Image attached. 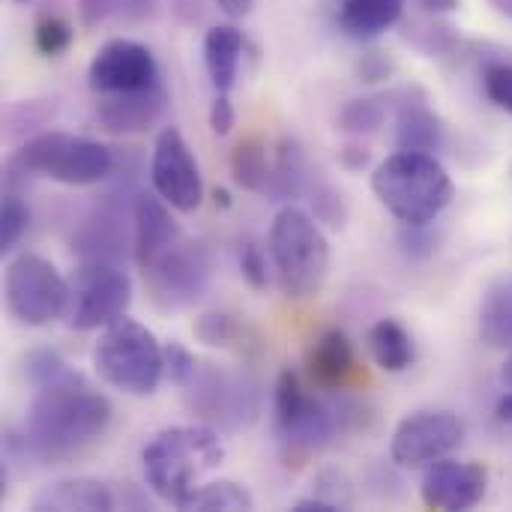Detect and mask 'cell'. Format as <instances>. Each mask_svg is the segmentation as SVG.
<instances>
[{"label":"cell","mask_w":512,"mask_h":512,"mask_svg":"<svg viewBox=\"0 0 512 512\" xmlns=\"http://www.w3.org/2000/svg\"><path fill=\"white\" fill-rule=\"evenodd\" d=\"M231 174L240 189L267 195L273 189V162L267 159V147L258 138H243L231 153Z\"/></svg>","instance_id":"cb8c5ba5"},{"label":"cell","mask_w":512,"mask_h":512,"mask_svg":"<svg viewBox=\"0 0 512 512\" xmlns=\"http://www.w3.org/2000/svg\"><path fill=\"white\" fill-rule=\"evenodd\" d=\"M3 300L9 315L27 327H45L66 315L69 306V279L60 270L33 252H24L9 261L3 276Z\"/></svg>","instance_id":"52a82bcc"},{"label":"cell","mask_w":512,"mask_h":512,"mask_svg":"<svg viewBox=\"0 0 512 512\" xmlns=\"http://www.w3.org/2000/svg\"><path fill=\"white\" fill-rule=\"evenodd\" d=\"M24 375L27 381L39 390V387H51V384H63V381H72L78 378V372L51 348H33L27 357H24Z\"/></svg>","instance_id":"83f0119b"},{"label":"cell","mask_w":512,"mask_h":512,"mask_svg":"<svg viewBox=\"0 0 512 512\" xmlns=\"http://www.w3.org/2000/svg\"><path fill=\"white\" fill-rule=\"evenodd\" d=\"M429 225H402L399 243L411 258H429L435 252V237L429 234Z\"/></svg>","instance_id":"8d00e7d4"},{"label":"cell","mask_w":512,"mask_h":512,"mask_svg":"<svg viewBox=\"0 0 512 512\" xmlns=\"http://www.w3.org/2000/svg\"><path fill=\"white\" fill-rule=\"evenodd\" d=\"M405 0H345L339 6V27L351 39H375L399 24Z\"/></svg>","instance_id":"ffe728a7"},{"label":"cell","mask_w":512,"mask_h":512,"mask_svg":"<svg viewBox=\"0 0 512 512\" xmlns=\"http://www.w3.org/2000/svg\"><path fill=\"white\" fill-rule=\"evenodd\" d=\"M12 3H21V6H27V3H33V0H12Z\"/></svg>","instance_id":"bcb514c9"},{"label":"cell","mask_w":512,"mask_h":512,"mask_svg":"<svg viewBox=\"0 0 512 512\" xmlns=\"http://www.w3.org/2000/svg\"><path fill=\"white\" fill-rule=\"evenodd\" d=\"M480 336L489 348H512V276L498 279L480 306Z\"/></svg>","instance_id":"7402d4cb"},{"label":"cell","mask_w":512,"mask_h":512,"mask_svg":"<svg viewBox=\"0 0 512 512\" xmlns=\"http://www.w3.org/2000/svg\"><path fill=\"white\" fill-rule=\"evenodd\" d=\"M33 510L39 512H111L114 510V495L105 483L90 480V477H75V480H60L45 486L33 498Z\"/></svg>","instance_id":"ac0fdd59"},{"label":"cell","mask_w":512,"mask_h":512,"mask_svg":"<svg viewBox=\"0 0 512 512\" xmlns=\"http://www.w3.org/2000/svg\"><path fill=\"white\" fill-rule=\"evenodd\" d=\"M306 372L312 384L321 390H330V393L348 390L357 378V354H354L351 339L342 330L321 333L306 351Z\"/></svg>","instance_id":"9a60e30c"},{"label":"cell","mask_w":512,"mask_h":512,"mask_svg":"<svg viewBox=\"0 0 512 512\" xmlns=\"http://www.w3.org/2000/svg\"><path fill=\"white\" fill-rule=\"evenodd\" d=\"M189 387H198V408L228 426H240L255 417V393L246 387V378L240 375H225V372H210V375H195Z\"/></svg>","instance_id":"2e32d148"},{"label":"cell","mask_w":512,"mask_h":512,"mask_svg":"<svg viewBox=\"0 0 512 512\" xmlns=\"http://www.w3.org/2000/svg\"><path fill=\"white\" fill-rule=\"evenodd\" d=\"M267 252L273 261V273L279 291L288 300L315 297L330 273V243L306 210L282 207L270 225Z\"/></svg>","instance_id":"277c9868"},{"label":"cell","mask_w":512,"mask_h":512,"mask_svg":"<svg viewBox=\"0 0 512 512\" xmlns=\"http://www.w3.org/2000/svg\"><path fill=\"white\" fill-rule=\"evenodd\" d=\"M222 462L225 447L219 435L207 426L165 429L141 450V468L150 492L162 504L177 510H183L201 480L219 471Z\"/></svg>","instance_id":"7a4b0ae2"},{"label":"cell","mask_w":512,"mask_h":512,"mask_svg":"<svg viewBox=\"0 0 512 512\" xmlns=\"http://www.w3.org/2000/svg\"><path fill=\"white\" fill-rule=\"evenodd\" d=\"M150 183L153 192L162 201H168L177 213H195L204 201V180H201L198 159L192 156L177 126H165L156 135L150 153Z\"/></svg>","instance_id":"8fae6325"},{"label":"cell","mask_w":512,"mask_h":512,"mask_svg":"<svg viewBox=\"0 0 512 512\" xmlns=\"http://www.w3.org/2000/svg\"><path fill=\"white\" fill-rule=\"evenodd\" d=\"M246 39L234 24H216L204 36V66L216 93H228L237 84Z\"/></svg>","instance_id":"d6986e66"},{"label":"cell","mask_w":512,"mask_h":512,"mask_svg":"<svg viewBox=\"0 0 512 512\" xmlns=\"http://www.w3.org/2000/svg\"><path fill=\"white\" fill-rule=\"evenodd\" d=\"M87 84L99 96L138 93L159 84V66L153 51L135 39H108L90 60Z\"/></svg>","instance_id":"7c38bea8"},{"label":"cell","mask_w":512,"mask_h":512,"mask_svg":"<svg viewBox=\"0 0 512 512\" xmlns=\"http://www.w3.org/2000/svg\"><path fill=\"white\" fill-rule=\"evenodd\" d=\"M30 228V210L21 195L6 192L0 204V252H12Z\"/></svg>","instance_id":"f1b7e54d"},{"label":"cell","mask_w":512,"mask_h":512,"mask_svg":"<svg viewBox=\"0 0 512 512\" xmlns=\"http://www.w3.org/2000/svg\"><path fill=\"white\" fill-rule=\"evenodd\" d=\"M240 273H243V279L252 285V288H267V282H270V267H267V255H264V249L258 246V243H252V240H246L243 246H240Z\"/></svg>","instance_id":"e575fe53"},{"label":"cell","mask_w":512,"mask_h":512,"mask_svg":"<svg viewBox=\"0 0 512 512\" xmlns=\"http://www.w3.org/2000/svg\"><path fill=\"white\" fill-rule=\"evenodd\" d=\"M93 369L96 375L123 396H153L159 381L165 378V348L135 318H117L99 333L93 345Z\"/></svg>","instance_id":"5b68a950"},{"label":"cell","mask_w":512,"mask_h":512,"mask_svg":"<svg viewBox=\"0 0 512 512\" xmlns=\"http://www.w3.org/2000/svg\"><path fill=\"white\" fill-rule=\"evenodd\" d=\"M291 510L294 512H336V507H333L330 501H324V498L312 495V498H300V501H294V504H291Z\"/></svg>","instance_id":"60d3db41"},{"label":"cell","mask_w":512,"mask_h":512,"mask_svg":"<svg viewBox=\"0 0 512 512\" xmlns=\"http://www.w3.org/2000/svg\"><path fill=\"white\" fill-rule=\"evenodd\" d=\"M171 3H174V12H177L180 21L192 24V21L201 18V0H171Z\"/></svg>","instance_id":"ab89813d"},{"label":"cell","mask_w":512,"mask_h":512,"mask_svg":"<svg viewBox=\"0 0 512 512\" xmlns=\"http://www.w3.org/2000/svg\"><path fill=\"white\" fill-rule=\"evenodd\" d=\"M309 165L294 138H282L276 159H273V189L270 195L276 198H297L309 186Z\"/></svg>","instance_id":"d4e9b609"},{"label":"cell","mask_w":512,"mask_h":512,"mask_svg":"<svg viewBox=\"0 0 512 512\" xmlns=\"http://www.w3.org/2000/svg\"><path fill=\"white\" fill-rule=\"evenodd\" d=\"M420 6H426L429 12H453L459 0H420Z\"/></svg>","instance_id":"ee69618b"},{"label":"cell","mask_w":512,"mask_h":512,"mask_svg":"<svg viewBox=\"0 0 512 512\" xmlns=\"http://www.w3.org/2000/svg\"><path fill=\"white\" fill-rule=\"evenodd\" d=\"M495 417H498V423H501V426L512 429V393H507V396L498 402V408H495Z\"/></svg>","instance_id":"7bdbcfd3"},{"label":"cell","mask_w":512,"mask_h":512,"mask_svg":"<svg viewBox=\"0 0 512 512\" xmlns=\"http://www.w3.org/2000/svg\"><path fill=\"white\" fill-rule=\"evenodd\" d=\"M339 162L348 168V171H363L369 165V150L366 144H348L339 150Z\"/></svg>","instance_id":"f35d334b"},{"label":"cell","mask_w":512,"mask_h":512,"mask_svg":"<svg viewBox=\"0 0 512 512\" xmlns=\"http://www.w3.org/2000/svg\"><path fill=\"white\" fill-rule=\"evenodd\" d=\"M141 270H144L150 297L162 309H186L198 303L207 294L210 279H213L210 252L192 240H177Z\"/></svg>","instance_id":"9c48e42d"},{"label":"cell","mask_w":512,"mask_h":512,"mask_svg":"<svg viewBox=\"0 0 512 512\" xmlns=\"http://www.w3.org/2000/svg\"><path fill=\"white\" fill-rule=\"evenodd\" d=\"M171 204L159 195H135L132 204V255L138 267L156 261L168 246L180 240V225L171 216Z\"/></svg>","instance_id":"5bb4252c"},{"label":"cell","mask_w":512,"mask_h":512,"mask_svg":"<svg viewBox=\"0 0 512 512\" xmlns=\"http://www.w3.org/2000/svg\"><path fill=\"white\" fill-rule=\"evenodd\" d=\"M216 3H219V9H222L228 18H243V15H249L252 6H255V0H216Z\"/></svg>","instance_id":"b9f144b4"},{"label":"cell","mask_w":512,"mask_h":512,"mask_svg":"<svg viewBox=\"0 0 512 512\" xmlns=\"http://www.w3.org/2000/svg\"><path fill=\"white\" fill-rule=\"evenodd\" d=\"M165 87L162 81L138 90V93H117V96H102L99 102V123L102 129L114 132V135H135V132H147L159 114L165 111Z\"/></svg>","instance_id":"e0dca14e"},{"label":"cell","mask_w":512,"mask_h":512,"mask_svg":"<svg viewBox=\"0 0 512 512\" xmlns=\"http://www.w3.org/2000/svg\"><path fill=\"white\" fill-rule=\"evenodd\" d=\"M312 207H315V219L327 222L330 228L345 225V216H348L345 198H342V192H339L336 186H330L327 180H318V183L312 186Z\"/></svg>","instance_id":"4dcf8cb0"},{"label":"cell","mask_w":512,"mask_h":512,"mask_svg":"<svg viewBox=\"0 0 512 512\" xmlns=\"http://www.w3.org/2000/svg\"><path fill=\"white\" fill-rule=\"evenodd\" d=\"M396 144H399V150L435 153L438 144H441V120H438V114L423 102H405L399 108Z\"/></svg>","instance_id":"603a6c76"},{"label":"cell","mask_w":512,"mask_h":512,"mask_svg":"<svg viewBox=\"0 0 512 512\" xmlns=\"http://www.w3.org/2000/svg\"><path fill=\"white\" fill-rule=\"evenodd\" d=\"M465 441V426L450 411H417L405 417L390 441V459L402 471H426L450 459Z\"/></svg>","instance_id":"30bf717a"},{"label":"cell","mask_w":512,"mask_h":512,"mask_svg":"<svg viewBox=\"0 0 512 512\" xmlns=\"http://www.w3.org/2000/svg\"><path fill=\"white\" fill-rule=\"evenodd\" d=\"M315 492H318V498L330 501L336 510H348V507L354 504L351 480H348V474H345V471H336V468H330V471H321V474H318V486H315Z\"/></svg>","instance_id":"d6a6232c"},{"label":"cell","mask_w":512,"mask_h":512,"mask_svg":"<svg viewBox=\"0 0 512 512\" xmlns=\"http://www.w3.org/2000/svg\"><path fill=\"white\" fill-rule=\"evenodd\" d=\"M195 330H198L201 342H207V345H213V348H225V345H231V339H234V333H237V324H234L228 315L213 312V315H204V318L198 321Z\"/></svg>","instance_id":"d590c367"},{"label":"cell","mask_w":512,"mask_h":512,"mask_svg":"<svg viewBox=\"0 0 512 512\" xmlns=\"http://www.w3.org/2000/svg\"><path fill=\"white\" fill-rule=\"evenodd\" d=\"M15 162L36 177H48L63 186H93L114 171L111 147L102 141L69 135V132H39L18 153Z\"/></svg>","instance_id":"8992f818"},{"label":"cell","mask_w":512,"mask_h":512,"mask_svg":"<svg viewBox=\"0 0 512 512\" xmlns=\"http://www.w3.org/2000/svg\"><path fill=\"white\" fill-rule=\"evenodd\" d=\"M252 507H255V501H252L249 489H243L240 483H231V480L201 483L183 504L186 512H246Z\"/></svg>","instance_id":"484cf974"},{"label":"cell","mask_w":512,"mask_h":512,"mask_svg":"<svg viewBox=\"0 0 512 512\" xmlns=\"http://www.w3.org/2000/svg\"><path fill=\"white\" fill-rule=\"evenodd\" d=\"M234 126H237V114H234V105H231L228 93H216V99L210 105V129L216 135H231Z\"/></svg>","instance_id":"74e56055"},{"label":"cell","mask_w":512,"mask_h":512,"mask_svg":"<svg viewBox=\"0 0 512 512\" xmlns=\"http://www.w3.org/2000/svg\"><path fill=\"white\" fill-rule=\"evenodd\" d=\"M372 192L402 225H429L453 201V180L432 153L399 150L375 165Z\"/></svg>","instance_id":"3957f363"},{"label":"cell","mask_w":512,"mask_h":512,"mask_svg":"<svg viewBox=\"0 0 512 512\" xmlns=\"http://www.w3.org/2000/svg\"><path fill=\"white\" fill-rule=\"evenodd\" d=\"M369 354H372L375 366L390 375L408 372L417 360L414 339L396 318H381L369 330Z\"/></svg>","instance_id":"44dd1931"},{"label":"cell","mask_w":512,"mask_h":512,"mask_svg":"<svg viewBox=\"0 0 512 512\" xmlns=\"http://www.w3.org/2000/svg\"><path fill=\"white\" fill-rule=\"evenodd\" d=\"M132 303V282L126 270L111 261H84L69 276L66 321L72 330H105L126 315Z\"/></svg>","instance_id":"ba28073f"},{"label":"cell","mask_w":512,"mask_h":512,"mask_svg":"<svg viewBox=\"0 0 512 512\" xmlns=\"http://www.w3.org/2000/svg\"><path fill=\"white\" fill-rule=\"evenodd\" d=\"M213 198H216V207H231V195L225 189H216Z\"/></svg>","instance_id":"f6af8a7d"},{"label":"cell","mask_w":512,"mask_h":512,"mask_svg":"<svg viewBox=\"0 0 512 512\" xmlns=\"http://www.w3.org/2000/svg\"><path fill=\"white\" fill-rule=\"evenodd\" d=\"M198 375V360L180 342L165 345V378L177 387H189Z\"/></svg>","instance_id":"1f68e13d"},{"label":"cell","mask_w":512,"mask_h":512,"mask_svg":"<svg viewBox=\"0 0 512 512\" xmlns=\"http://www.w3.org/2000/svg\"><path fill=\"white\" fill-rule=\"evenodd\" d=\"M72 36V24L60 15H42L33 30V42L42 57H60L72 45Z\"/></svg>","instance_id":"f546056e"},{"label":"cell","mask_w":512,"mask_h":512,"mask_svg":"<svg viewBox=\"0 0 512 512\" xmlns=\"http://www.w3.org/2000/svg\"><path fill=\"white\" fill-rule=\"evenodd\" d=\"M486 96L501 108L512 114V66L510 63H492L483 75Z\"/></svg>","instance_id":"836d02e7"},{"label":"cell","mask_w":512,"mask_h":512,"mask_svg":"<svg viewBox=\"0 0 512 512\" xmlns=\"http://www.w3.org/2000/svg\"><path fill=\"white\" fill-rule=\"evenodd\" d=\"M486 486H489V474L483 465L441 459L432 468H426L420 483V498L429 510H471L486 498Z\"/></svg>","instance_id":"4fadbf2b"},{"label":"cell","mask_w":512,"mask_h":512,"mask_svg":"<svg viewBox=\"0 0 512 512\" xmlns=\"http://www.w3.org/2000/svg\"><path fill=\"white\" fill-rule=\"evenodd\" d=\"M387 120V102L384 96H363V99H351L342 114H339V129L354 135V138H363V135H372L384 126Z\"/></svg>","instance_id":"4316f807"},{"label":"cell","mask_w":512,"mask_h":512,"mask_svg":"<svg viewBox=\"0 0 512 512\" xmlns=\"http://www.w3.org/2000/svg\"><path fill=\"white\" fill-rule=\"evenodd\" d=\"M111 414V402L78 375L36 390L21 441L33 459L45 465H69L105 435Z\"/></svg>","instance_id":"6da1fadb"}]
</instances>
